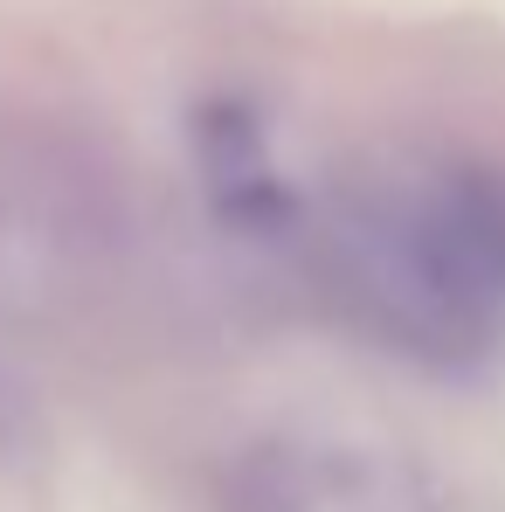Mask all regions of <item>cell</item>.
I'll return each instance as SVG.
<instances>
[{"mask_svg":"<svg viewBox=\"0 0 505 512\" xmlns=\"http://www.w3.org/2000/svg\"><path fill=\"white\" fill-rule=\"evenodd\" d=\"M416 263L429 291L478 312L505 305V187H450L416 222Z\"/></svg>","mask_w":505,"mask_h":512,"instance_id":"1","label":"cell"}]
</instances>
